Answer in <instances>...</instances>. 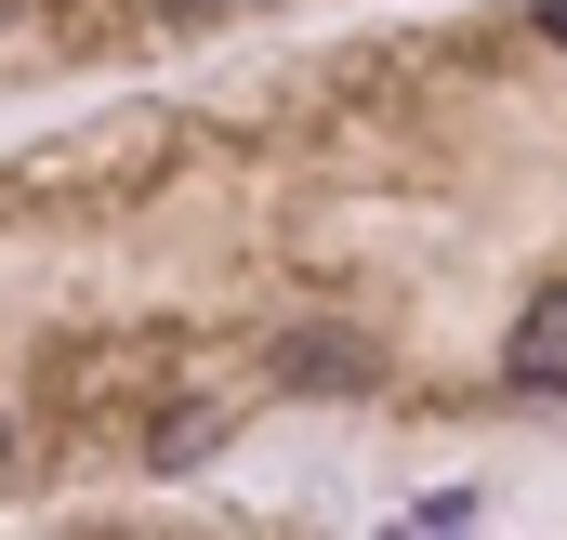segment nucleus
<instances>
[{"mask_svg":"<svg viewBox=\"0 0 567 540\" xmlns=\"http://www.w3.org/2000/svg\"><path fill=\"white\" fill-rule=\"evenodd\" d=\"M502 383H515V396H567V290H542V303L515 316V343H502Z\"/></svg>","mask_w":567,"mask_h":540,"instance_id":"nucleus-1","label":"nucleus"},{"mask_svg":"<svg viewBox=\"0 0 567 540\" xmlns=\"http://www.w3.org/2000/svg\"><path fill=\"white\" fill-rule=\"evenodd\" d=\"M278 383H357V343H330V330H303L278 356Z\"/></svg>","mask_w":567,"mask_h":540,"instance_id":"nucleus-2","label":"nucleus"},{"mask_svg":"<svg viewBox=\"0 0 567 540\" xmlns=\"http://www.w3.org/2000/svg\"><path fill=\"white\" fill-rule=\"evenodd\" d=\"M0 461H13V422H0Z\"/></svg>","mask_w":567,"mask_h":540,"instance_id":"nucleus-4","label":"nucleus"},{"mask_svg":"<svg viewBox=\"0 0 567 540\" xmlns=\"http://www.w3.org/2000/svg\"><path fill=\"white\" fill-rule=\"evenodd\" d=\"M542 27H555V40H567V0H542Z\"/></svg>","mask_w":567,"mask_h":540,"instance_id":"nucleus-3","label":"nucleus"}]
</instances>
